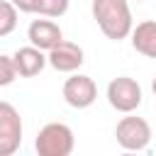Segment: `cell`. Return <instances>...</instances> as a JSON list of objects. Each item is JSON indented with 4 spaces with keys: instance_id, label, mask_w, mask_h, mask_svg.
I'll return each mask as SVG.
<instances>
[{
    "instance_id": "13",
    "label": "cell",
    "mask_w": 156,
    "mask_h": 156,
    "mask_svg": "<svg viewBox=\"0 0 156 156\" xmlns=\"http://www.w3.org/2000/svg\"><path fill=\"white\" fill-rule=\"evenodd\" d=\"M17 78V71H15V63H12V56H5L0 54V88H7L12 85Z\"/></svg>"
},
{
    "instance_id": "3",
    "label": "cell",
    "mask_w": 156,
    "mask_h": 156,
    "mask_svg": "<svg viewBox=\"0 0 156 156\" xmlns=\"http://www.w3.org/2000/svg\"><path fill=\"white\" fill-rule=\"evenodd\" d=\"M115 136H117V144L124 151H144L151 144V127L144 117L127 112V117H122L117 122Z\"/></svg>"
},
{
    "instance_id": "6",
    "label": "cell",
    "mask_w": 156,
    "mask_h": 156,
    "mask_svg": "<svg viewBox=\"0 0 156 156\" xmlns=\"http://www.w3.org/2000/svg\"><path fill=\"white\" fill-rule=\"evenodd\" d=\"M63 100L76 107V110H85L90 107L95 100H98V85L90 76H83V73H76L71 76L66 83H63Z\"/></svg>"
},
{
    "instance_id": "12",
    "label": "cell",
    "mask_w": 156,
    "mask_h": 156,
    "mask_svg": "<svg viewBox=\"0 0 156 156\" xmlns=\"http://www.w3.org/2000/svg\"><path fill=\"white\" fill-rule=\"evenodd\" d=\"M17 7L10 0H0V37H7L17 27Z\"/></svg>"
},
{
    "instance_id": "11",
    "label": "cell",
    "mask_w": 156,
    "mask_h": 156,
    "mask_svg": "<svg viewBox=\"0 0 156 156\" xmlns=\"http://www.w3.org/2000/svg\"><path fill=\"white\" fill-rule=\"evenodd\" d=\"M20 12L41 15V17H61L68 10L71 0H10Z\"/></svg>"
},
{
    "instance_id": "9",
    "label": "cell",
    "mask_w": 156,
    "mask_h": 156,
    "mask_svg": "<svg viewBox=\"0 0 156 156\" xmlns=\"http://www.w3.org/2000/svg\"><path fill=\"white\" fill-rule=\"evenodd\" d=\"M12 63H15V71L20 78H34L44 71L46 66V54L37 46H22L12 54Z\"/></svg>"
},
{
    "instance_id": "1",
    "label": "cell",
    "mask_w": 156,
    "mask_h": 156,
    "mask_svg": "<svg viewBox=\"0 0 156 156\" xmlns=\"http://www.w3.org/2000/svg\"><path fill=\"white\" fill-rule=\"evenodd\" d=\"M93 10V20L98 22L100 32L112 39V41H122L132 34V10H129V0H93L90 5Z\"/></svg>"
},
{
    "instance_id": "8",
    "label": "cell",
    "mask_w": 156,
    "mask_h": 156,
    "mask_svg": "<svg viewBox=\"0 0 156 156\" xmlns=\"http://www.w3.org/2000/svg\"><path fill=\"white\" fill-rule=\"evenodd\" d=\"M27 39H29L32 46H37L41 51H49L63 39V32L54 20H34L27 29Z\"/></svg>"
},
{
    "instance_id": "7",
    "label": "cell",
    "mask_w": 156,
    "mask_h": 156,
    "mask_svg": "<svg viewBox=\"0 0 156 156\" xmlns=\"http://www.w3.org/2000/svg\"><path fill=\"white\" fill-rule=\"evenodd\" d=\"M83 61H85L83 49L73 41H66V39H61L54 49L46 51V63L58 73H73L83 66Z\"/></svg>"
},
{
    "instance_id": "14",
    "label": "cell",
    "mask_w": 156,
    "mask_h": 156,
    "mask_svg": "<svg viewBox=\"0 0 156 156\" xmlns=\"http://www.w3.org/2000/svg\"><path fill=\"white\" fill-rule=\"evenodd\" d=\"M151 90H154V95H156V76H154V80H151Z\"/></svg>"
},
{
    "instance_id": "15",
    "label": "cell",
    "mask_w": 156,
    "mask_h": 156,
    "mask_svg": "<svg viewBox=\"0 0 156 156\" xmlns=\"http://www.w3.org/2000/svg\"><path fill=\"white\" fill-rule=\"evenodd\" d=\"M136 2H144V0H136Z\"/></svg>"
},
{
    "instance_id": "4",
    "label": "cell",
    "mask_w": 156,
    "mask_h": 156,
    "mask_svg": "<svg viewBox=\"0 0 156 156\" xmlns=\"http://www.w3.org/2000/svg\"><path fill=\"white\" fill-rule=\"evenodd\" d=\"M144 100V93H141V85L129 78V76H119V78H112L110 85H107V102L110 107H115L117 112H134Z\"/></svg>"
},
{
    "instance_id": "2",
    "label": "cell",
    "mask_w": 156,
    "mask_h": 156,
    "mask_svg": "<svg viewBox=\"0 0 156 156\" xmlns=\"http://www.w3.org/2000/svg\"><path fill=\"white\" fill-rule=\"evenodd\" d=\"M76 146L73 132L63 122H49L39 129L34 139V149L39 156H68Z\"/></svg>"
},
{
    "instance_id": "10",
    "label": "cell",
    "mask_w": 156,
    "mask_h": 156,
    "mask_svg": "<svg viewBox=\"0 0 156 156\" xmlns=\"http://www.w3.org/2000/svg\"><path fill=\"white\" fill-rule=\"evenodd\" d=\"M132 46L146 58H156V20H144L132 27Z\"/></svg>"
},
{
    "instance_id": "5",
    "label": "cell",
    "mask_w": 156,
    "mask_h": 156,
    "mask_svg": "<svg viewBox=\"0 0 156 156\" xmlns=\"http://www.w3.org/2000/svg\"><path fill=\"white\" fill-rule=\"evenodd\" d=\"M22 144V117L17 107L0 100V156H12Z\"/></svg>"
}]
</instances>
